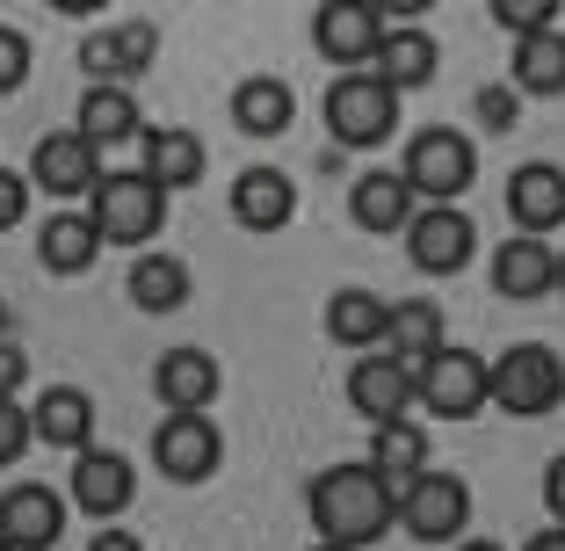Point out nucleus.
Segmentation results:
<instances>
[{"mask_svg": "<svg viewBox=\"0 0 565 551\" xmlns=\"http://www.w3.org/2000/svg\"><path fill=\"white\" fill-rule=\"evenodd\" d=\"M522 551H565V522H544V530H536Z\"/></svg>", "mask_w": 565, "mask_h": 551, "instance_id": "obj_40", "label": "nucleus"}, {"mask_svg": "<svg viewBox=\"0 0 565 551\" xmlns=\"http://www.w3.org/2000/svg\"><path fill=\"white\" fill-rule=\"evenodd\" d=\"M225 211H233L239 233H282L290 218H298V182L282 168H268V160H254V168L233 174V189H225Z\"/></svg>", "mask_w": 565, "mask_h": 551, "instance_id": "obj_15", "label": "nucleus"}, {"mask_svg": "<svg viewBox=\"0 0 565 551\" xmlns=\"http://www.w3.org/2000/svg\"><path fill=\"white\" fill-rule=\"evenodd\" d=\"M551 298H565V247H558V290H551Z\"/></svg>", "mask_w": 565, "mask_h": 551, "instance_id": "obj_42", "label": "nucleus"}, {"mask_svg": "<svg viewBox=\"0 0 565 551\" xmlns=\"http://www.w3.org/2000/svg\"><path fill=\"white\" fill-rule=\"evenodd\" d=\"M414 406L435 421H479L493 406V363L479 349H465V341H449L443 356H428L414 370Z\"/></svg>", "mask_w": 565, "mask_h": 551, "instance_id": "obj_6", "label": "nucleus"}, {"mask_svg": "<svg viewBox=\"0 0 565 551\" xmlns=\"http://www.w3.org/2000/svg\"><path fill=\"white\" fill-rule=\"evenodd\" d=\"M449 349V319H443V305L435 298H399L392 305V319H384V356L414 378L428 356H443Z\"/></svg>", "mask_w": 565, "mask_h": 551, "instance_id": "obj_25", "label": "nucleus"}, {"mask_svg": "<svg viewBox=\"0 0 565 551\" xmlns=\"http://www.w3.org/2000/svg\"><path fill=\"white\" fill-rule=\"evenodd\" d=\"M233 124L247 138H282L290 124H298V95H290V81H276V73H247V81L233 87Z\"/></svg>", "mask_w": 565, "mask_h": 551, "instance_id": "obj_28", "label": "nucleus"}, {"mask_svg": "<svg viewBox=\"0 0 565 551\" xmlns=\"http://www.w3.org/2000/svg\"><path fill=\"white\" fill-rule=\"evenodd\" d=\"M493 22L508 36H544V30H558V0H493Z\"/></svg>", "mask_w": 565, "mask_h": 551, "instance_id": "obj_32", "label": "nucleus"}, {"mask_svg": "<svg viewBox=\"0 0 565 551\" xmlns=\"http://www.w3.org/2000/svg\"><path fill=\"white\" fill-rule=\"evenodd\" d=\"M471 117H479V131H493V138H508L522 124V95L508 81H493V87H479L471 95Z\"/></svg>", "mask_w": 565, "mask_h": 551, "instance_id": "obj_33", "label": "nucleus"}, {"mask_svg": "<svg viewBox=\"0 0 565 551\" xmlns=\"http://www.w3.org/2000/svg\"><path fill=\"white\" fill-rule=\"evenodd\" d=\"M493 298H508V305H536V298H551L558 290V247L551 240H530V233H508L493 247Z\"/></svg>", "mask_w": 565, "mask_h": 551, "instance_id": "obj_18", "label": "nucleus"}, {"mask_svg": "<svg viewBox=\"0 0 565 551\" xmlns=\"http://www.w3.org/2000/svg\"><path fill=\"white\" fill-rule=\"evenodd\" d=\"M305 516H312L319 544H341V551H370L377 537H392L399 522V501H392V486L363 465V457H341V465L312 471L305 486Z\"/></svg>", "mask_w": 565, "mask_h": 551, "instance_id": "obj_1", "label": "nucleus"}, {"mask_svg": "<svg viewBox=\"0 0 565 551\" xmlns=\"http://www.w3.org/2000/svg\"><path fill=\"white\" fill-rule=\"evenodd\" d=\"M30 443H36V435H30V406H22V400H0V471L15 465Z\"/></svg>", "mask_w": 565, "mask_h": 551, "instance_id": "obj_35", "label": "nucleus"}, {"mask_svg": "<svg viewBox=\"0 0 565 551\" xmlns=\"http://www.w3.org/2000/svg\"><path fill=\"white\" fill-rule=\"evenodd\" d=\"M493 406L508 421H551L565 406V356L551 341H515L493 356Z\"/></svg>", "mask_w": 565, "mask_h": 551, "instance_id": "obj_4", "label": "nucleus"}, {"mask_svg": "<svg viewBox=\"0 0 565 551\" xmlns=\"http://www.w3.org/2000/svg\"><path fill=\"white\" fill-rule=\"evenodd\" d=\"M138 174L160 182L167 197H182V189H196L203 174H211V146H203L189 124H146V138H138Z\"/></svg>", "mask_w": 565, "mask_h": 551, "instance_id": "obj_17", "label": "nucleus"}, {"mask_svg": "<svg viewBox=\"0 0 565 551\" xmlns=\"http://www.w3.org/2000/svg\"><path fill=\"white\" fill-rule=\"evenodd\" d=\"M449 551H508V544H493V537H457Z\"/></svg>", "mask_w": 565, "mask_h": 551, "instance_id": "obj_41", "label": "nucleus"}, {"mask_svg": "<svg viewBox=\"0 0 565 551\" xmlns=\"http://www.w3.org/2000/svg\"><path fill=\"white\" fill-rule=\"evenodd\" d=\"M36 262H44L51 276H87V268L102 262V233L87 225V211H51L44 233H36Z\"/></svg>", "mask_w": 565, "mask_h": 551, "instance_id": "obj_29", "label": "nucleus"}, {"mask_svg": "<svg viewBox=\"0 0 565 551\" xmlns=\"http://www.w3.org/2000/svg\"><path fill=\"white\" fill-rule=\"evenodd\" d=\"M124 298H131L146 319H174L189 298H196V276H189V262H182V254L146 247V254L131 262V276H124Z\"/></svg>", "mask_w": 565, "mask_h": 551, "instance_id": "obj_23", "label": "nucleus"}, {"mask_svg": "<svg viewBox=\"0 0 565 551\" xmlns=\"http://www.w3.org/2000/svg\"><path fill=\"white\" fill-rule=\"evenodd\" d=\"M152 59H160V22H146V15L102 22V30L81 36L87 87H131V81H146V73H152Z\"/></svg>", "mask_w": 565, "mask_h": 551, "instance_id": "obj_7", "label": "nucleus"}, {"mask_svg": "<svg viewBox=\"0 0 565 551\" xmlns=\"http://www.w3.org/2000/svg\"><path fill=\"white\" fill-rule=\"evenodd\" d=\"M392 530H406L414 544H457V537H471V486L457 471H420L399 494V522Z\"/></svg>", "mask_w": 565, "mask_h": 551, "instance_id": "obj_10", "label": "nucleus"}, {"mask_svg": "<svg viewBox=\"0 0 565 551\" xmlns=\"http://www.w3.org/2000/svg\"><path fill=\"white\" fill-rule=\"evenodd\" d=\"M225 465V428L211 414H160L152 428V471L167 486H203Z\"/></svg>", "mask_w": 565, "mask_h": 551, "instance_id": "obj_11", "label": "nucleus"}, {"mask_svg": "<svg viewBox=\"0 0 565 551\" xmlns=\"http://www.w3.org/2000/svg\"><path fill=\"white\" fill-rule=\"evenodd\" d=\"M73 131H81L95 152L146 138V117H138V87H81V117H73Z\"/></svg>", "mask_w": 565, "mask_h": 551, "instance_id": "obj_26", "label": "nucleus"}, {"mask_svg": "<svg viewBox=\"0 0 565 551\" xmlns=\"http://www.w3.org/2000/svg\"><path fill=\"white\" fill-rule=\"evenodd\" d=\"M544 516H551V522H565V451L544 465Z\"/></svg>", "mask_w": 565, "mask_h": 551, "instance_id": "obj_38", "label": "nucleus"}, {"mask_svg": "<svg viewBox=\"0 0 565 551\" xmlns=\"http://www.w3.org/2000/svg\"><path fill=\"white\" fill-rule=\"evenodd\" d=\"M30 66H36V44L15 22H0V95H15V87L30 81Z\"/></svg>", "mask_w": 565, "mask_h": 551, "instance_id": "obj_34", "label": "nucleus"}, {"mask_svg": "<svg viewBox=\"0 0 565 551\" xmlns=\"http://www.w3.org/2000/svg\"><path fill=\"white\" fill-rule=\"evenodd\" d=\"M319 117H327L333 146L377 152V146H392V131H399V95H392L377 73H333L327 102H319Z\"/></svg>", "mask_w": 565, "mask_h": 551, "instance_id": "obj_5", "label": "nucleus"}, {"mask_svg": "<svg viewBox=\"0 0 565 551\" xmlns=\"http://www.w3.org/2000/svg\"><path fill=\"white\" fill-rule=\"evenodd\" d=\"M66 486H44V479H30V486H8L0 494V537L15 551H51L58 537H66Z\"/></svg>", "mask_w": 565, "mask_h": 551, "instance_id": "obj_16", "label": "nucleus"}, {"mask_svg": "<svg viewBox=\"0 0 565 551\" xmlns=\"http://www.w3.org/2000/svg\"><path fill=\"white\" fill-rule=\"evenodd\" d=\"M87 551H146V544H138L131 530H117V522H102V530L87 537Z\"/></svg>", "mask_w": 565, "mask_h": 551, "instance_id": "obj_39", "label": "nucleus"}, {"mask_svg": "<svg viewBox=\"0 0 565 551\" xmlns=\"http://www.w3.org/2000/svg\"><path fill=\"white\" fill-rule=\"evenodd\" d=\"M341 392H349V406L370 421V428H384V421H406V414H414V378H406V370L392 363L384 349L355 356L349 378H341Z\"/></svg>", "mask_w": 565, "mask_h": 551, "instance_id": "obj_19", "label": "nucleus"}, {"mask_svg": "<svg viewBox=\"0 0 565 551\" xmlns=\"http://www.w3.org/2000/svg\"><path fill=\"white\" fill-rule=\"evenodd\" d=\"M435 66H443V44H435L428 30H384V51H377V81L392 87V95H414V87L435 81Z\"/></svg>", "mask_w": 565, "mask_h": 551, "instance_id": "obj_30", "label": "nucleus"}, {"mask_svg": "<svg viewBox=\"0 0 565 551\" xmlns=\"http://www.w3.org/2000/svg\"><path fill=\"white\" fill-rule=\"evenodd\" d=\"M414 211H420V197L406 189L399 168H370V174H355V189H349L355 233H370V240H399L406 225H414Z\"/></svg>", "mask_w": 565, "mask_h": 551, "instance_id": "obj_21", "label": "nucleus"}, {"mask_svg": "<svg viewBox=\"0 0 565 551\" xmlns=\"http://www.w3.org/2000/svg\"><path fill=\"white\" fill-rule=\"evenodd\" d=\"M0 341H8V298H0Z\"/></svg>", "mask_w": 565, "mask_h": 551, "instance_id": "obj_43", "label": "nucleus"}, {"mask_svg": "<svg viewBox=\"0 0 565 551\" xmlns=\"http://www.w3.org/2000/svg\"><path fill=\"white\" fill-rule=\"evenodd\" d=\"M508 218H515V233L530 240H551L565 225V168L558 160H522L508 174Z\"/></svg>", "mask_w": 565, "mask_h": 551, "instance_id": "obj_20", "label": "nucleus"}, {"mask_svg": "<svg viewBox=\"0 0 565 551\" xmlns=\"http://www.w3.org/2000/svg\"><path fill=\"white\" fill-rule=\"evenodd\" d=\"M30 197H36L30 174H22V168H0V233H15L22 218H30Z\"/></svg>", "mask_w": 565, "mask_h": 551, "instance_id": "obj_36", "label": "nucleus"}, {"mask_svg": "<svg viewBox=\"0 0 565 551\" xmlns=\"http://www.w3.org/2000/svg\"><path fill=\"white\" fill-rule=\"evenodd\" d=\"M0 551H15V544H8V537H0Z\"/></svg>", "mask_w": 565, "mask_h": 551, "instance_id": "obj_45", "label": "nucleus"}, {"mask_svg": "<svg viewBox=\"0 0 565 551\" xmlns=\"http://www.w3.org/2000/svg\"><path fill=\"white\" fill-rule=\"evenodd\" d=\"M384 319H392V298H377V290H363V284H341L327 298V341L370 356V349H384Z\"/></svg>", "mask_w": 565, "mask_h": 551, "instance_id": "obj_27", "label": "nucleus"}, {"mask_svg": "<svg viewBox=\"0 0 565 551\" xmlns=\"http://www.w3.org/2000/svg\"><path fill=\"white\" fill-rule=\"evenodd\" d=\"M508 87L515 95H565V30H544V36H522L515 44V66H508Z\"/></svg>", "mask_w": 565, "mask_h": 551, "instance_id": "obj_31", "label": "nucleus"}, {"mask_svg": "<svg viewBox=\"0 0 565 551\" xmlns=\"http://www.w3.org/2000/svg\"><path fill=\"white\" fill-rule=\"evenodd\" d=\"M30 435L51 443V451H95V400H87L81 384H44L30 400Z\"/></svg>", "mask_w": 565, "mask_h": 551, "instance_id": "obj_24", "label": "nucleus"}, {"mask_svg": "<svg viewBox=\"0 0 565 551\" xmlns=\"http://www.w3.org/2000/svg\"><path fill=\"white\" fill-rule=\"evenodd\" d=\"M66 501L81 508V516H95V522H117L124 508L138 501V465H131L124 451H109V443H95V451L73 457V471H66Z\"/></svg>", "mask_w": 565, "mask_h": 551, "instance_id": "obj_13", "label": "nucleus"}, {"mask_svg": "<svg viewBox=\"0 0 565 551\" xmlns=\"http://www.w3.org/2000/svg\"><path fill=\"white\" fill-rule=\"evenodd\" d=\"M22 378H30V356H22L15 341H0V400H15Z\"/></svg>", "mask_w": 565, "mask_h": 551, "instance_id": "obj_37", "label": "nucleus"}, {"mask_svg": "<svg viewBox=\"0 0 565 551\" xmlns=\"http://www.w3.org/2000/svg\"><path fill=\"white\" fill-rule=\"evenodd\" d=\"M363 465L377 471V479L392 486V501H399L420 471H435V435L420 428L414 414H406V421H384V428H370V457H363Z\"/></svg>", "mask_w": 565, "mask_h": 551, "instance_id": "obj_22", "label": "nucleus"}, {"mask_svg": "<svg viewBox=\"0 0 565 551\" xmlns=\"http://www.w3.org/2000/svg\"><path fill=\"white\" fill-rule=\"evenodd\" d=\"M312 551H341V544H312Z\"/></svg>", "mask_w": 565, "mask_h": 551, "instance_id": "obj_44", "label": "nucleus"}, {"mask_svg": "<svg viewBox=\"0 0 565 551\" xmlns=\"http://www.w3.org/2000/svg\"><path fill=\"white\" fill-rule=\"evenodd\" d=\"M312 51L333 73H370L384 51V15L377 0H319L312 8Z\"/></svg>", "mask_w": 565, "mask_h": 551, "instance_id": "obj_9", "label": "nucleus"}, {"mask_svg": "<svg viewBox=\"0 0 565 551\" xmlns=\"http://www.w3.org/2000/svg\"><path fill=\"white\" fill-rule=\"evenodd\" d=\"M399 240H406V262L420 276H465L479 262V225H471L465 203H420Z\"/></svg>", "mask_w": 565, "mask_h": 551, "instance_id": "obj_8", "label": "nucleus"}, {"mask_svg": "<svg viewBox=\"0 0 565 551\" xmlns=\"http://www.w3.org/2000/svg\"><path fill=\"white\" fill-rule=\"evenodd\" d=\"M217 392H225V370H217V356L196 349V341H182V349H167L160 363H152V400H160V414H211Z\"/></svg>", "mask_w": 565, "mask_h": 551, "instance_id": "obj_14", "label": "nucleus"}, {"mask_svg": "<svg viewBox=\"0 0 565 551\" xmlns=\"http://www.w3.org/2000/svg\"><path fill=\"white\" fill-rule=\"evenodd\" d=\"M22 174H30V189H36V197H51V203H87V197H95V182L109 174V160H102V152L66 124V131L36 138Z\"/></svg>", "mask_w": 565, "mask_h": 551, "instance_id": "obj_12", "label": "nucleus"}, {"mask_svg": "<svg viewBox=\"0 0 565 551\" xmlns=\"http://www.w3.org/2000/svg\"><path fill=\"white\" fill-rule=\"evenodd\" d=\"M399 174L420 203H465L479 182V138L457 124H420L399 152Z\"/></svg>", "mask_w": 565, "mask_h": 551, "instance_id": "obj_3", "label": "nucleus"}, {"mask_svg": "<svg viewBox=\"0 0 565 551\" xmlns=\"http://www.w3.org/2000/svg\"><path fill=\"white\" fill-rule=\"evenodd\" d=\"M81 211H87V225L102 233V247H131V254H146L152 240H160V225H167V189L146 182L138 168H109Z\"/></svg>", "mask_w": 565, "mask_h": 551, "instance_id": "obj_2", "label": "nucleus"}]
</instances>
